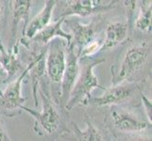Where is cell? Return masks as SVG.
I'll return each instance as SVG.
<instances>
[{
  "mask_svg": "<svg viewBox=\"0 0 152 141\" xmlns=\"http://www.w3.org/2000/svg\"><path fill=\"white\" fill-rule=\"evenodd\" d=\"M142 103H143V110L145 115L149 123H151V101L145 96V94L142 92Z\"/></svg>",
  "mask_w": 152,
  "mask_h": 141,
  "instance_id": "cell-22",
  "label": "cell"
},
{
  "mask_svg": "<svg viewBox=\"0 0 152 141\" xmlns=\"http://www.w3.org/2000/svg\"><path fill=\"white\" fill-rule=\"evenodd\" d=\"M9 9L8 1H1L0 0V38H1L2 30L5 27V25L7 22V9Z\"/></svg>",
  "mask_w": 152,
  "mask_h": 141,
  "instance_id": "cell-21",
  "label": "cell"
},
{
  "mask_svg": "<svg viewBox=\"0 0 152 141\" xmlns=\"http://www.w3.org/2000/svg\"><path fill=\"white\" fill-rule=\"evenodd\" d=\"M81 62L80 74L75 86L70 93L68 101L64 106L66 111H70L76 106H87L91 99V93L95 88L105 90L99 84L98 78L95 74V68L105 62L104 59L89 57L80 60Z\"/></svg>",
  "mask_w": 152,
  "mask_h": 141,
  "instance_id": "cell-2",
  "label": "cell"
},
{
  "mask_svg": "<svg viewBox=\"0 0 152 141\" xmlns=\"http://www.w3.org/2000/svg\"><path fill=\"white\" fill-rule=\"evenodd\" d=\"M64 19L65 18H61V19H58L56 21L51 22L49 25H46L44 29H42L40 32L36 34L34 37L28 41L26 47L28 48L29 43L46 46L52 40H54L56 38L62 39L66 43L67 46H69L72 43V36L70 33H67L62 29V25H64Z\"/></svg>",
  "mask_w": 152,
  "mask_h": 141,
  "instance_id": "cell-14",
  "label": "cell"
},
{
  "mask_svg": "<svg viewBox=\"0 0 152 141\" xmlns=\"http://www.w3.org/2000/svg\"><path fill=\"white\" fill-rule=\"evenodd\" d=\"M151 53V47L148 41H141L126 50L119 65L112 66V84L116 85L129 81L142 69Z\"/></svg>",
  "mask_w": 152,
  "mask_h": 141,
  "instance_id": "cell-3",
  "label": "cell"
},
{
  "mask_svg": "<svg viewBox=\"0 0 152 141\" xmlns=\"http://www.w3.org/2000/svg\"><path fill=\"white\" fill-rule=\"evenodd\" d=\"M30 69V62L16 79L10 82L0 95V116L15 117L19 115L26 98L22 95V83Z\"/></svg>",
  "mask_w": 152,
  "mask_h": 141,
  "instance_id": "cell-7",
  "label": "cell"
},
{
  "mask_svg": "<svg viewBox=\"0 0 152 141\" xmlns=\"http://www.w3.org/2000/svg\"><path fill=\"white\" fill-rule=\"evenodd\" d=\"M118 1H103V0H69L61 1V9L54 16V21L71 16L87 17L91 15H99L115 7Z\"/></svg>",
  "mask_w": 152,
  "mask_h": 141,
  "instance_id": "cell-5",
  "label": "cell"
},
{
  "mask_svg": "<svg viewBox=\"0 0 152 141\" xmlns=\"http://www.w3.org/2000/svg\"><path fill=\"white\" fill-rule=\"evenodd\" d=\"M102 44L103 38H96L81 49L80 54H78V59H80V60H82L85 59H89V57H93L99 51H101Z\"/></svg>",
  "mask_w": 152,
  "mask_h": 141,
  "instance_id": "cell-19",
  "label": "cell"
},
{
  "mask_svg": "<svg viewBox=\"0 0 152 141\" xmlns=\"http://www.w3.org/2000/svg\"><path fill=\"white\" fill-rule=\"evenodd\" d=\"M80 61L72 44L66 48V66L61 81L60 100L59 104L61 108H64L70 96V93L75 86V83L80 74Z\"/></svg>",
  "mask_w": 152,
  "mask_h": 141,
  "instance_id": "cell-10",
  "label": "cell"
},
{
  "mask_svg": "<svg viewBox=\"0 0 152 141\" xmlns=\"http://www.w3.org/2000/svg\"><path fill=\"white\" fill-rule=\"evenodd\" d=\"M115 141H152L151 135L143 134H114Z\"/></svg>",
  "mask_w": 152,
  "mask_h": 141,
  "instance_id": "cell-20",
  "label": "cell"
},
{
  "mask_svg": "<svg viewBox=\"0 0 152 141\" xmlns=\"http://www.w3.org/2000/svg\"><path fill=\"white\" fill-rule=\"evenodd\" d=\"M151 1H142L137 16L134 19L133 27L141 32H150L151 31Z\"/></svg>",
  "mask_w": 152,
  "mask_h": 141,
  "instance_id": "cell-18",
  "label": "cell"
},
{
  "mask_svg": "<svg viewBox=\"0 0 152 141\" xmlns=\"http://www.w3.org/2000/svg\"><path fill=\"white\" fill-rule=\"evenodd\" d=\"M37 92L43 103L42 110L36 111L25 106H21V110L28 113L35 119L34 130L37 134L41 135L54 134L59 131L61 125V117L58 109L60 104L54 101L48 82L44 78L39 83Z\"/></svg>",
  "mask_w": 152,
  "mask_h": 141,
  "instance_id": "cell-1",
  "label": "cell"
},
{
  "mask_svg": "<svg viewBox=\"0 0 152 141\" xmlns=\"http://www.w3.org/2000/svg\"><path fill=\"white\" fill-rule=\"evenodd\" d=\"M143 81H125L111 87L105 88L104 93L99 97H91L89 104L98 107L124 106L126 103L132 100L136 91L141 90Z\"/></svg>",
  "mask_w": 152,
  "mask_h": 141,
  "instance_id": "cell-6",
  "label": "cell"
},
{
  "mask_svg": "<svg viewBox=\"0 0 152 141\" xmlns=\"http://www.w3.org/2000/svg\"><path fill=\"white\" fill-rule=\"evenodd\" d=\"M0 141H12L1 121H0Z\"/></svg>",
  "mask_w": 152,
  "mask_h": 141,
  "instance_id": "cell-23",
  "label": "cell"
},
{
  "mask_svg": "<svg viewBox=\"0 0 152 141\" xmlns=\"http://www.w3.org/2000/svg\"><path fill=\"white\" fill-rule=\"evenodd\" d=\"M65 41L56 38L46 45L45 53V74L51 83L61 84L66 66Z\"/></svg>",
  "mask_w": 152,
  "mask_h": 141,
  "instance_id": "cell-8",
  "label": "cell"
},
{
  "mask_svg": "<svg viewBox=\"0 0 152 141\" xmlns=\"http://www.w3.org/2000/svg\"><path fill=\"white\" fill-rule=\"evenodd\" d=\"M130 31L132 28L129 23L125 21H115L108 24L105 28L101 51H111L122 44L127 40Z\"/></svg>",
  "mask_w": 152,
  "mask_h": 141,
  "instance_id": "cell-13",
  "label": "cell"
},
{
  "mask_svg": "<svg viewBox=\"0 0 152 141\" xmlns=\"http://www.w3.org/2000/svg\"><path fill=\"white\" fill-rule=\"evenodd\" d=\"M109 124L113 132L123 134H143L151 123L146 119L145 112L139 111L132 106H112L109 114Z\"/></svg>",
  "mask_w": 152,
  "mask_h": 141,
  "instance_id": "cell-4",
  "label": "cell"
},
{
  "mask_svg": "<svg viewBox=\"0 0 152 141\" xmlns=\"http://www.w3.org/2000/svg\"><path fill=\"white\" fill-rule=\"evenodd\" d=\"M19 43H15L10 50H6L0 55V67L6 74V80L4 83H10L22 74L26 68L19 56Z\"/></svg>",
  "mask_w": 152,
  "mask_h": 141,
  "instance_id": "cell-15",
  "label": "cell"
},
{
  "mask_svg": "<svg viewBox=\"0 0 152 141\" xmlns=\"http://www.w3.org/2000/svg\"><path fill=\"white\" fill-rule=\"evenodd\" d=\"M64 24H66L68 28L71 30V44L74 47L77 56L83 47L96 38L97 32L103 25L99 15H97V18H94L88 24L80 23L77 18H65Z\"/></svg>",
  "mask_w": 152,
  "mask_h": 141,
  "instance_id": "cell-9",
  "label": "cell"
},
{
  "mask_svg": "<svg viewBox=\"0 0 152 141\" xmlns=\"http://www.w3.org/2000/svg\"><path fill=\"white\" fill-rule=\"evenodd\" d=\"M45 53H46V46H45V49L41 50L40 53L32 54V57H31V60H30V69L28 72L29 78L31 79L34 103L36 106H38L37 88H38L40 81L44 78L45 72Z\"/></svg>",
  "mask_w": 152,
  "mask_h": 141,
  "instance_id": "cell-16",
  "label": "cell"
},
{
  "mask_svg": "<svg viewBox=\"0 0 152 141\" xmlns=\"http://www.w3.org/2000/svg\"><path fill=\"white\" fill-rule=\"evenodd\" d=\"M32 1L30 0H13L8 1L9 9L12 12V27H10V47L13 46L18 40H15L19 25L22 23V40L25 38L26 28L29 22V13L32 6Z\"/></svg>",
  "mask_w": 152,
  "mask_h": 141,
  "instance_id": "cell-11",
  "label": "cell"
},
{
  "mask_svg": "<svg viewBox=\"0 0 152 141\" xmlns=\"http://www.w3.org/2000/svg\"><path fill=\"white\" fill-rule=\"evenodd\" d=\"M5 51H6V48L4 47V45H3V43H2V41H1V38H0V55L3 54Z\"/></svg>",
  "mask_w": 152,
  "mask_h": 141,
  "instance_id": "cell-24",
  "label": "cell"
},
{
  "mask_svg": "<svg viewBox=\"0 0 152 141\" xmlns=\"http://www.w3.org/2000/svg\"><path fill=\"white\" fill-rule=\"evenodd\" d=\"M73 131L77 141H106L102 133L89 118L85 119L84 129H80L77 123H73Z\"/></svg>",
  "mask_w": 152,
  "mask_h": 141,
  "instance_id": "cell-17",
  "label": "cell"
},
{
  "mask_svg": "<svg viewBox=\"0 0 152 141\" xmlns=\"http://www.w3.org/2000/svg\"><path fill=\"white\" fill-rule=\"evenodd\" d=\"M56 5H57V1H55V0H46L45 2L44 7L39 12V13L36 14L31 20H29L25 32V38H27L28 40L23 41L22 44L27 46L28 41L36 34L40 32L42 29H44L46 25L51 23V19L53 18V13L56 8ZM25 38L23 40H25Z\"/></svg>",
  "mask_w": 152,
  "mask_h": 141,
  "instance_id": "cell-12",
  "label": "cell"
},
{
  "mask_svg": "<svg viewBox=\"0 0 152 141\" xmlns=\"http://www.w3.org/2000/svg\"><path fill=\"white\" fill-rule=\"evenodd\" d=\"M3 75H6V74H5V72H4V70L2 69V68L0 67V76H3ZM1 93H2V90H0V95H1Z\"/></svg>",
  "mask_w": 152,
  "mask_h": 141,
  "instance_id": "cell-25",
  "label": "cell"
}]
</instances>
